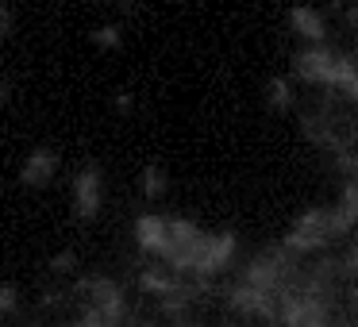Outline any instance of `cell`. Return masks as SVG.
Listing matches in <instances>:
<instances>
[{"mask_svg":"<svg viewBox=\"0 0 358 327\" xmlns=\"http://www.w3.org/2000/svg\"><path fill=\"white\" fill-rule=\"evenodd\" d=\"M301 273H304L301 254H293L285 242H273V247L258 250V254L243 266V277L239 281H247V285H255V289H266V293L281 296V293H289V289L301 285Z\"/></svg>","mask_w":358,"mask_h":327,"instance_id":"6da1fadb","label":"cell"},{"mask_svg":"<svg viewBox=\"0 0 358 327\" xmlns=\"http://www.w3.org/2000/svg\"><path fill=\"white\" fill-rule=\"evenodd\" d=\"M70 296H81V300H85V308L96 312V316H101L104 324H112V327H116L120 319L131 316L124 285H120V281H112V277H101V273H96V277H81L78 285L70 289Z\"/></svg>","mask_w":358,"mask_h":327,"instance_id":"7a4b0ae2","label":"cell"},{"mask_svg":"<svg viewBox=\"0 0 358 327\" xmlns=\"http://www.w3.org/2000/svg\"><path fill=\"white\" fill-rule=\"evenodd\" d=\"M335 239L339 235H335V224H331V208H308L293 219V227L285 235V247L304 258V254H324Z\"/></svg>","mask_w":358,"mask_h":327,"instance_id":"3957f363","label":"cell"},{"mask_svg":"<svg viewBox=\"0 0 358 327\" xmlns=\"http://www.w3.org/2000/svg\"><path fill=\"white\" fill-rule=\"evenodd\" d=\"M273 327H335V304L289 289L278 296V324Z\"/></svg>","mask_w":358,"mask_h":327,"instance_id":"277c9868","label":"cell"},{"mask_svg":"<svg viewBox=\"0 0 358 327\" xmlns=\"http://www.w3.org/2000/svg\"><path fill=\"white\" fill-rule=\"evenodd\" d=\"M204 235L193 219L185 216H173L170 219V242H166V254H162V266H170L173 273H193L196 270V258H201V247H204Z\"/></svg>","mask_w":358,"mask_h":327,"instance_id":"5b68a950","label":"cell"},{"mask_svg":"<svg viewBox=\"0 0 358 327\" xmlns=\"http://www.w3.org/2000/svg\"><path fill=\"white\" fill-rule=\"evenodd\" d=\"M293 73H296V81H304L312 89H331L335 73H339V54L327 50L324 43L320 47H304L293 54Z\"/></svg>","mask_w":358,"mask_h":327,"instance_id":"8992f818","label":"cell"},{"mask_svg":"<svg viewBox=\"0 0 358 327\" xmlns=\"http://www.w3.org/2000/svg\"><path fill=\"white\" fill-rule=\"evenodd\" d=\"M224 300H227V308H231L239 319L278 324V296L266 293V289H255V285H247V281H239V285H231L224 293Z\"/></svg>","mask_w":358,"mask_h":327,"instance_id":"52a82bcc","label":"cell"},{"mask_svg":"<svg viewBox=\"0 0 358 327\" xmlns=\"http://www.w3.org/2000/svg\"><path fill=\"white\" fill-rule=\"evenodd\" d=\"M235 250H239V239H235L231 231L204 235V247H201V258H196L193 277H220V273L235 262Z\"/></svg>","mask_w":358,"mask_h":327,"instance_id":"ba28073f","label":"cell"},{"mask_svg":"<svg viewBox=\"0 0 358 327\" xmlns=\"http://www.w3.org/2000/svg\"><path fill=\"white\" fill-rule=\"evenodd\" d=\"M101 208H104V177H101V170H96V162H89L85 170L73 177V212H78V219L93 224V219L101 216Z\"/></svg>","mask_w":358,"mask_h":327,"instance_id":"9c48e42d","label":"cell"},{"mask_svg":"<svg viewBox=\"0 0 358 327\" xmlns=\"http://www.w3.org/2000/svg\"><path fill=\"white\" fill-rule=\"evenodd\" d=\"M166 242H170V219H166V216H155V212H143V216H135V247H139L143 254L162 258V254H166Z\"/></svg>","mask_w":358,"mask_h":327,"instance_id":"30bf717a","label":"cell"},{"mask_svg":"<svg viewBox=\"0 0 358 327\" xmlns=\"http://www.w3.org/2000/svg\"><path fill=\"white\" fill-rule=\"evenodd\" d=\"M58 166H62L58 150L39 147V150H31V154L24 158V166H20V181H24L27 189H43V185H50V181H55Z\"/></svg>","mask_w":358,"mask_h":327,"instance_id":"8fae6325","label":"cell"},{"mask_svg":"<svg viewBox=\"0 0 358 327\" xmlns=\"http://www.w3.org/2000/svg\"><path fill=\"white\" fill-rule=\"evenodd\" d=\"M289 31L296 39H304L308 47H320L327 39V20L320 8H308V4H293L289 8Z\"/></svg>","mask_w":358,"mask_h":327,"instance_id":"7c38bea8","label":"cell"},{"mask_svg":"<svg viewBox=\"0 0 358 327\" xmlns=\"http://www.w3.org/2000/svg\"><path fill=\"white\" fill-rule=\"evenodd\" d=\"M178 285H181V277L170 270V266H147V270H139V289L143 293H150V296H170V293H178Z\"/></svg>","mask_w":358,"mask_h":327,"instance_id":"4fadbf2b","label":"cell"},{"mask_svg":"<svg viewBox=\"0 0 358 327\" xmlns=\"http://www.w3.org/2000/svg\"><path fill=\"white\" fill-rule=\"evenodd\" d=\"M266 104H270L273 116H289V112H293L296 96H293L289 78H270V85H266Z\"/></svg>","mask_w":358,"mask_h":327,"instance_id":"5bb4252c","label":"cell"},{"mask_svg":"<svg viewBox=\"0 0 358 327\" xmlns=\"http://www.w3.org/2000/svg\"><path fill=\"white\" fill-rule=\"evenodd\" d=\"M166 189H170V177H166L162 166L158 162L143 166V196H147V201H162Z\"/></svg>","mask_w":358,"mask_h":327,"instance_id":"9a60e30c","label":"cell"},{"mask_svg":"<svg viewBox=\"0 0 358 327\" xmlns=\"http://www.w3.org/2000/svg\"><path fill=\"white\" fill-rule=\"evenodd\" d=\"M120 39H124V35H120L116 24H104V27H96V31H93V43H96L101 50H116Z\"/></svg>","mask_w":358,"mask_h":327,"instance_id":"2e32d148","label":"cell"},{"mask_svg":"<svg viewBox=\"0 0 358 327\" xmlns=\"http://www.w3.org/2000/svg\"><path fill=\"white\" fill-rule=\"evenodd\" d=\"M16 304H20V289L12 285V281H0V319L12 316V312H16Z\"/></svg>","mask_w":358,"mask_h":327,"instance_id":"e0dca14e","label":"cell"},{"mask_svg":"<svg viewBox=\"0 0 358 327\" xmlns=\"http://www.w3.org/2000/svg\"><path fill=\"white\" fill-rule=\"evenodd\" d=\"M50 273H58V277H66V273H73L78 270V254H73V250H58L55 258H50Z\"/></svg>","mask_w":358,"mask_h":327,"instance_id":"ac0fdd59","label":"cell"},{"mask_svg":"<svg viewBox=\"0 0 358 327\" xmlns=\"http://www.w3.org/2000/svg\"><path fill=\"white\" fill-rule=\"evenodd\" d=\"M12 31H16V12L8 4H0V39H8Z\"/></svg>","mask_w":358,"mask_h":327,"instance_id":"d6986e66","label":"cell"},{"mask_svg":"<svg viewBox=\"0 0 358 327\" xmlns=\"http://www.w3.org/2000/svg\"><path fill=\"white\" fill-rule=\"evenodd\" d=\"M66 327H112V324H104V319L96 316V312H89V308H85V316L73 319V324H66Z\"/></svg>","mask_w":358,"mask_h":327,"instance_id":"ffe728a7","label":"cell"},{"mask_svg":"<svg viewBox=\"0 0 358 327\" xmlns=\"http://www.w3.org/2000/svg\"><path fill=\"white\" fill-rule=\"evenodd\" d=\"M116 327H158V324H155V319H147V316H135V312H131V316L120 319Z\"/></svg>","mask_w":358,"mask_h":327,"instance_id":"44dd1931","label":"cell"},{"mask_svg":"<svg viewBox=\"0 0 358 327\" xmlns=\"http://www.w3.org/2000/svg\"><path fill=\"white\" fill-rule=\"evenodd\" d=\"M343 20H347V27H355V31H358V0H355V4H347Z\"/></svg>","mask_w":358,"mask_h":327,"instance_id":"7402d4cb","label":"cell"},{"mask_svg":"<svg viewBox=\"0 0 358 327\" xmlns=\"http://www.w3.org/2000/svg\"><path fill=\"white\" fill-rule=\"evenodd\" d=\"M347 135H350V147L358 150V116H350V119H347Z\"/></svg>","mask_w":358,"mask_h":327,"instance_id":"603a6c76","label":"cell"},{"mask_svg":"<svg viewBox=\"0 0 358 327\" xmlns=\"http://www.w3.org/2000/svg\"><path fill=\"white\" fill-rule=\"evenodd\" d=\"M116 112H120V116H127V112H131V96H127V93L116 96Z\"/></svg>","mask_w":358,"mask_h":327,"instance_id":"cb8c5ba5","label":"cell"},{"mask_svg":"<svg viewBox=\"0 0 358 327\" xmlns=\"http://www.w3.org/2000/svg\"><path fill=\"white\" fill-rule=\"evenodd\" d=\"M12 101V85H8V81H4V78H0V108H4V104H8Z\"/></svg>","mask_w":358,"mask_h":327,"instance_id":"d4e9b609","label":"cell"},{"mask_svg":"<svg viewBox=\"0 0 358 327\" xmlns=\"http://www.w3.org/2000/svg\"><path fill=\"white\" fill-rule=\"evenodd\" d=\"M120 8H124V12H135V8H139V0H120Z\"/></svg>","mask_w":358,"mask_h":327,"instance_id":"484cf974","label":"cell"},{"mask_svg":"<svg viewBox=\"0 0 358 327\" xmlns=\"http://www.w3.org/2000/svg\"><path fill=\"white\" fill-rule=\"evenodd\" d=\"M173 327H201V319H193V316H189V319H181V324H173Z\"/></svg>","mask_w":358,"mask_h":327,"instance_id":"4316f807","label":"cell"},{"mask_svg":"<svg viewBox=\"0 0 358 327\" xmlns=\"http://www.w3.org/2000/svg\"><path fill=\"white\" fill-rule=\"evenodd\" d=\"M335 327H358V319H335Z\"/></svg>","mask_w":358,"mask_h":327,"instance_id":"83f0119b","label":"cell"},{"mask_svg":"<svg viewBox=\"0 0 358 327\" xmlns=\"http://www.w3.org/2000/svg\"><path fill=\"white\" fill-rule=\"evenodd\" d=\"M220 327H247V324H239V319H224Z\"/></svg>","mask_w":358,"mask_h":327,"instance_id":"f1b7e54d","label":"cell"},{"mask_svg":"<svg viewBox=\"0 0 358 327\" xmlns=\"http://www.w3.org/2000/svg\"><path fill=\"white\" fill-rule=\"evenodd\" d=\"M0 327H4V319H0Z\"/></svg>","mask_w":358,"mask_h":327,"instance_id":"f546056e","label":"cell"}]
</instances>
